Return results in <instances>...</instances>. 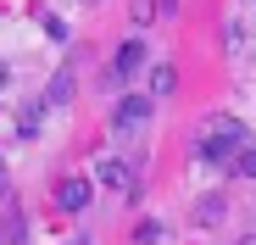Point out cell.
I'll return each mask as SVG.
<instances>
[{
  "label": "cell",
  "mask_w": 256,
  "mask_h": 245,
  "mask_svg": "<svg viewBox=\"0 0 256 245\" xmlns=\"http://www.w3.org/2000/svg\"><path fill=\"white\" fill-rule=\"evenodd\" d=\"M150 122V95H122L117 100V112H112V128L117 134H140Z\"/></svg>",
  "instance_id": "obj_2"
},
{
  "label": "cell",
  "mask_w": 256,
  "mask_h": 245,
  "mask_svg": "<svg viewBox=\"0 0 256 245\" xmlns=\"http://www.w3.org/2000/svg\"><path fill=\"white\" fill-rule=\"evenodd\" d=\"M195 223H200V228H218V223H223V195L195 200Z\"/></svg>",
  "instance_id": "obj_7"
},
{
  "label": "cell",
  "mask_w": 256,
  "mask_h": 245,
  "mask_svg": "<svg viewBox=\"0 0 256 245\" xmlns=\"http://www.w3.org/2000/svg\"><path fill=\"white\" fill-rule=\"evenodd\" d=\"M234 145H245V122L240 117H206V134H200V156H212V162H223Z\"/></svg>",
  "instance_id": "obj_1"
},
{
  "label": "cell",
  "mask_w": 256,
  "mask_h": 245,
  "mask_svg": "<svg viewBox=\"0 0 256 245\" xmlns=\"http://www.w3.org/2000/svg\"><path fill=\"white\" fill-rule=\"evenodd\" d=\"M100 184L106 190H122V195H134V168H128V162H100Z\"/></svg>",
  "instance_id": "obj_5"
},
{
  "label": "cell",
  "mask_w": 256,
  "mask_h": 245,
  "mask_svg": "<svg viewBox=\"0 0 256 245\" xmlns=\"http://www.w3.org/2000/svg\"><path fill=\"white\" fill-rule=\"evenodd\" d=\"M90 200H95V184H90V178H62V184H56V206H62V212H84Z\"/></svg>",
  "instance_id": "obj_3"
},
{
  "label": "cell",
  "mask_w": 256,
  "mask_h": 245,
  "mask_svg": "<svg viewBox=\"0 0 256 245\" xmlns=\"http://www.w3.org/2000/svg\"><path fill=\"white\" fill-rule=\"evenodd\" d=\"M140 62H145V39H122V45H117V56H112V72H117V78H128Z\"/></svg>",
  "instance_id": "obj_4"
},
{
  "label": "cell",
  "mask_w": 256,
  "mask_h": 245,
  "mask_svg": "<svg viewBox=\"0 0 256 245\" xmlns=\"http://www.w3.org/2000/svg\"><path fill=\"white\" fill-rule=\"evenodd\" d=\"M234 245H256V234H240V240H234Z\"/></svg>",
  "instance_id": "obj_13"
},
{
  "label": "cell",
  "mask_w": 256,
  "mask_h": 245,
  "mask_svg": "<svg viewBox=\"0 0 256 245\" xmlns=\"http://www.w3.org/2000/svg\"><path fill=\"white\" fill-rule=\"evenodd\" d=\"M240 173H245V178H256V150H240Z\"/></svg>",
  "instance_id": "obj_10"
},
{
  "label": "cell",
  "mask_w": 256,
  "mask_h": 245,
  "mask_svg": "<svg viewBox=\"0 0 256 245\" xmlns=\"http://www.w3.org/2000/svg\"><path fill=\"white\" fill-rule=\"evenodd\" d=\"M0 190H6V178H0Z\"/></svg>",
  "instance_id": "obj_14"
},
{
  "label": "cell",
  "mask_w": 256,
  "mask_h": 245,
  "mask_svg": "<svg viewBox=\"0 0 256 245\" xmlns=\"http://www.w3.org/2000/svg\"><path fill=\"white\" fill-rule=\"evenodd\" d=\"M6 84H12V67H6V62H0V90H6Z\"/></svg>",
  "instance_id": "obj_11"
},
{
  "label": "cell",
  "mask_w": 256,
  "mask_h": 245,
  "mask_svg": "<svg viewBox=\"0 0 256 245\" xmlns=\"http://www.w3.org/2000/svg\"><path fill=\"white\" fill-rule=\"evenodd\" d=\"M178 90V67L173 62H162V67H150V95L162 100V95H173Z\"/></svg>",
  "instance_id": "obj_6"
},
{
  "label": "cell",
  "mask_w": 256,
  "mask_h": 245,
  "mask_svg": "<svg viewBox=\"0 0 256 245\" xmlns=\"http://www.w3.org/2000/svg\"><path fill=\"white\" fill-rule=\"evenodd\" d=\"M17 122H22L17 134H22V140H34V134H39V122H45V106H39V100H34V106H22V117H17Z\"/></svg>",
  "instance_id": "obj_9"
},
{
  "label": "cell",
  "mask_w": 256,
  "mask_h": 245,
  "mask_svg": "<svg viewBox=\"0 0 256 245\" xmlns=\"http://www.w3.org/2000/svg\"><path fill=\"white\" fill-rule=\"evenodd\" d=\"M72 100V72H56L50 78V90H45V100H39V106H67Z\"/></svg>",
  "instance_id": "obj_8"
},
{
  "label": "cell",
  "mask_w": 256,
  "mask_h": 245,
  "mask_svg": "<svg viewBox=\"0 0 256 245\" xmlns=\"http://www.w3.org/2000/svg\"><path fill=\"white\" fill-rule=\"evenodd\" d=\"M156 12H178V0H156Z\"/></svg>",
  "instance_id": "obj_12"
}]
</instances>
